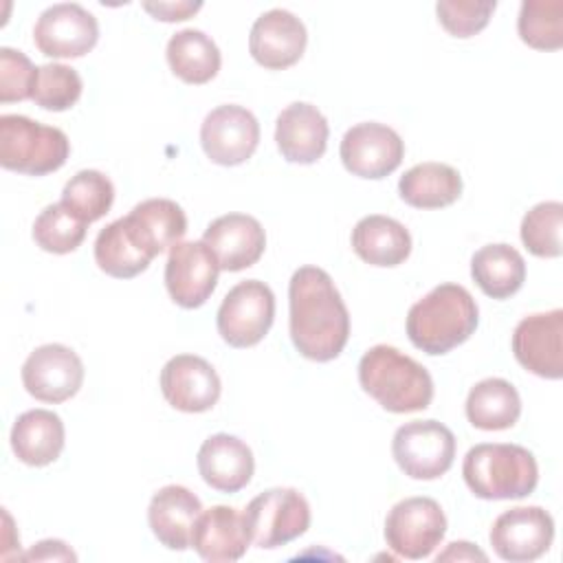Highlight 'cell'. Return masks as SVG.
<instances>
[{
	"instance_id": "cell-7",
	"label": "cell",
	"mask_w": 563,
	"mask_h": 563,
	"mask_svg": "<svg viewBox=\"0 0 563 563\" xmlns=\"http://www.w3.org/2000/svg\"><path fill=\"white\" fill-rule=\"evenodd\" d=\"M391 455L411 479H438L453 464L455 435L438 420H413L396 429Z\"/></svg>"
},
{
	"instance_id": "cell-33",
	"label": "cell",
	"mask_w": 563,
	"mask_h": 563,
	"mask_svg": "<svg viewBox=\"0 0 563 563\" xmlns=\"http://www.w3.org/2000/svg\"><path fill=\"white\" fill-rule=\"evenodd\" d=\"M517 31L523 44L537 51L563 46V0H526L519 9Z\"/></svg>"
},
{
	"instance_id": "cell-28",
	"label": "cell",
	"mask_w": 563,
	"mask_h": 563,
	"mask_svg": "<svg viewBox=\"0 0 563 563\" xmlns=\"http://www.w3.org/2000/svg\"><path fill=\"white\" fill-rule=\"evenodd\" d=\"M471 275L479 290L493 299H508L526 279V262L510 244H486L471 260Z\"/></svg>"
},
{
	"instance_id": "cell-39",
	"label": "cell",
	"mask_w": 563,
	"mask_h": 563,
	"mask_svg": "<svg viewBox=\"0 0 563 563\" xmlns=\"http://www.w3.org/2000/svg\"><path fill=\"white\" fill-rule=\"evenodd\" d=\"M143 9L154 20L183 22V20L191 18L196 11H200L202 2H189V0H178V2H143Z\"/></svg>"
},
{
	"instance_id": "cell-16",
	"label": "cell",
	"mask_w": 563,
	"mask_h": 563,
	"mask_svg": "<svg viewBox=\"0 0 563 563\" xmlns=\"http://www.w3.org/2000/svg\"><path fill=\"white\" fill-rule=\"evenodd\" d=\"M218 260L200 242H178L169 249L165 264V286L180 308H200L218 284Z\"/></svg>"
},
{
	"instance_id": "cell-37",
	"label": "cell",
	"mask_w": 563,
	"mask_h": 563,
	"mask_svg": "<svg viewBox=\"0 0 563 563\" xmlns=\"http://www.w3.org/2000/svg\"><path fill=\"white\" fill-rule=\"evenodd\" d=\"M495 7V0H440L435 13L446 33L453 37H471L488 24Z\"/></svg>"
},
{
	"instance_id": "cell-14",
	"label": "cell",
	"mask_w": 563,
	"mask_h": 563,
	"mask_svg": "<svg viewBox=\"0 0 563 563\" xmlns=\"http://www.w3.org/2000/svg\"><path fill=\"white\" fill-rule=\"evenodd\" d=\"M260 143V123L242 106L224 103L213 108L200 125V145L205 154L224 167L240 165L253 156Z\"/></svg>"
},
{
	"instance_id": "cell-20",
	"label": "cell",
	"mask_w": 563,
	"mask_h": 563,
	"mask_svg": "<svg viewBox=\"0 0 563 563\" xmlns=\"http://www.w3.org/2000/svg\"><path fill=\"white\" fill-rule=\"evenodd\" d=\"M328 121L317 110V106L306 101H295L286 106L275 123L277 150L288 163L312 165L328 147Z\"/></svg>"
},
{
	"instance_id": "cell-19",
	"label": "cell",
	"mask_w": 563,
	"mask_h": 563,
	"mask_svg": "<svg viewBox=\"0 0 563 563\" xmlns=\"http://www.w3.org/2000/svg\"><path fill=\"white\" fill-rule=\"evenodd\" d=\"M202 242L209 246L222 271L238 273L262 257L266 249V233L253 216L227 213L209 222L202 233Z\"/></svg>"
},
{
	"instance_id": "cell-23",
	"label": "cell",
	"mask_w": 563,
	"mask_h": 563,
	"mask_svg": "<svg viewBox=\"0 0 563 563\" xmlns=\"http://www.w3.org/2000/svg\"><path fill=\"white\" fill-rule=\"evenodd\" d=\"M198 471L211 488L220 493H238L251 482L255 460L246 442L229 433H216L198 449Z\"/></svg>"
},
{
	"instance_id": "cell-15",
	"label": "cell",
	"mask_w": 563,
	"mask_h": 563,
	"mask_svg": "<svg viewBox=\"0 0 563 563\" xmlns=\"http://www.w3.org/2000/svg\"><path fill=\"white\" fill-rule=\"evenodd\" d=\"M512 354L528 372L559 380L563 376V310L523 317L512 332Z\"/></svg>"
},
{
	"instance_id": "cell-22",
	"label": "cell",
	"mask_w": 563,
	"mask_h": 563,
	"mask_svg": "<svg viewBox=\"0 0 563 563\" xmlns=\"http://www.w3.org/2000/svg\"><path fill=\"white\" fill-rule=\"evenodd\" d=\"M123 224L132 242L147 255L156 257L165 249H172L187 233V216L183 207L169 198H150L139 202Z\"/></svg>"
},
{
	"instance_id": "cell-10",
	"label": "cell",
	"mask_w": 563,
	"mask_h": 563,
	"mask_svg": "<svg viewBox=\"0 0 563 563\" xmlns=\"http://www.w3.org/2000/svg\"><path fill=\"white\" fill-rule=\"evenodd\" d=\"M97 40V18L77 2H59L44 9L33 26V42L46 57H81L95 48Z\"/></svg>"
},
{
	"instance_id": "cell-6",
	"label": "cell",
	"mask_w": 563,
	"mask_h": 563,
	"mask_svg": "<svg viewBox=\"0 0 563 563\" xmlns=\"http://www.w3.org/2000/svg\"><path fill=\"white\" fill-rule=\"evenodd\" d=\"M244 521L257 548L275 550L308 530L310 506L297 488H268L249 501Z\"/></svg>"
},
{
	"instance_id": "cell-18",
	"label": "cell",
	"mask_w": 563,
	"mask_h": 563,
	"mask_svg": "<svg viewBox=\"0 0 563 563\" xmlns=\"http://www.w3.org/2000/svg\"><path fill=\"white\" fill-rule=\"evenodd\" d=\"M306 42V26L295 13L286 9H271L253 22L249 51L260 66L282 70L301 59Z\"/></svg>"
},
{
	"instance_id": "cell-27",
	"label": "cell",
	"mask_w": 563,
	"mask_h": 563,
	"mask_svg": "<svg viewBox=\"0 0 563 563\" xmlns=\"http://www.w3.org/2000/svg\"><path fill=\"white\" fill-rule=\"evenodd\" d=\"M400 198L416 209H442L462 194V176L446 163H420L398 180Z\"/></svg>"
},
{
	"instance_id": "cell-30",
	"label": "cell",
	"mask_w": 563,
	"mask_h": 563,
	"mask_svg": "<svg viewBox=\"0 0 563 563\" xmlns=\"http://www.w3.org/2000/svg\"><path fill=\"white\" fill-rule=\"evenodd\" d=\"M165 55L172 73L185 84L211 81L222 62L216 42L198 29H183L174 33L167 42Z\"/></svg>"
},
{
	"instance_id": "cell-21",
	"label": "cell",
	"mask_w": 563,
	"mask_h": 563,
	"mask_svg": "<svg viewBox=\"0 0 563 563\" xmlns=\"http://www.w3.org/2000/svg\"><path fill=\"white\" fill-rule=\"evenodd\" d=\"M251 534L244 512L231 506H211L196 519L191 548L211 563H231L246 554Z\"/></svg>"
},
{
	"instance_id": "cell-1",
	"label": "cell",
	"mask_w": 563,
	"mask_h": 563,
	"mask_svg": "<svg viewBox=\"0 0 563 563\" xmlns=\"http://www.w3.org/2000/svg\"><path fill=\"white\" fill-rule=\"evenodd\" d=\"M290 339L310 361L336 358L350 339V312L332 277L319 266H301L288 284Z\"/></svg>"
},
{
	"instance_id": "cell-8",
	"label": "cell",
	"mask_w": 563,
	"mask_h": 563,
	"mask_svg": "<svg viewBox=\"0 0 563 563\" xmlns=\"http://www.w3.org/2000/svg\"><path fill=\"white\" fill-rule=\"evenodd\" d=\"M275 319V295L260 279L235 284L222 299L216 317L218 334L231 347L257 345Z\"/></svg>"
},
{
	"instance_id": "cell-26",
	"label": "cell",
	"mask_w": 563,
	"mask_h": 563,
	"mask_svg": "<svg viewBox=\"0 0 563 563\" xmlns=\"http://www.w3.org/2000/svg\"><path fill=\"white\" fill-rule=\"evenodd\" d=\"M354 253L372 264L391 268L402 264L411 253V235L398 220L389 216H365L352 229Z\"/></svg>"
},
{
	"instance_id": "cell-24",
	"label": "cell",
	"mask_w": 563,
	"mask_h": 563,
	"mask_svg": "<svg viewBox=\"0 0 563 563\" xmlns=\"http://www.w3.org/2000/svg\"><path fill=\"white\" fill-rule=\"evenodd\" d=\"M200 512L202 504L196 493L180 484H169L154 493L147 508V523L165 548L187 550Z\"/></svg>"
},
{
	"instance_id": "cell-25",
	"label": "cell",
	"mask_w": 563,
	"mask_h": 563,
	"mask_svg": "<svg viewBox=\"0 0 563 563\" xmlns=\"http://www.w3.org/2000/svg\"><path fill=\"white\" fill-rule=\"evenodd\" d=\"M64 422L48 409H29L20 413L11 427V449L15 457L29 466H46L55 462L64 449Z\"/></svg>"
},
{
	"instance_id": "cell-17",
	"label": "cell",
	"mask_w": 563,
	"mask_h": 563,
	"mask_svg": "<svg viewBox=\"0 0 563 563\" xmlns=\"http://www.w3.org/2000/svg\"><path fill=\"white\" fill-rule=\"evenodd\" d=\"M161 391L174 409L202 413L220 398V376L202 356L176 354L161 369Z\"/></svg>"
},
{
	"instance_id": "cell-34",
	"label": "cell",
	"mask_w": 563,
	"mask_h": 563,
	"mask_svg": "<svg viewBox=\"0 0 563 563\" xmlns=\"http://www.w3.org/2000/svg\"><path fill=\"white\" fill-rule=\"evenodd\" d=\"M86 222L79 220L64 202L48 205L33 222L35 244L55 255L73 253L86 238Z\"/></svg>"
},
{
	"instance_id": "cell-9",
	"label": "cell",
	"mask_w": 563,
	"mask_h": 563,
	"mask_svg": "<svg viewBox=\"0 0 563 563\" xmlns=\"http://www.w3.org/2000/svg\"><path fill=\"white\" fill-rule=\"evenodd\" d=\"M446 517L431 497H407L385 519V541L400 559L418 561L429 556L444 539Z\"/></svg>"
},
{
	"instance_id": "cell-38",
	"label": "cell",
	"mask_w": 563,
	"mask_h": 563,
	"mask_svg": "<svg viewBox=\"0 0 563 563\" xmlns=\"http://www.w3.org/2000/svg\"><path fill=\"white\" fill-rule=\"evenodd\" d=\"M37 70L33 62L22 53L9 46L0 48V101H24L33 97Z\"/></svg>"
},
{
	"instance_id": "cell-36",
	"label": "cell",
	"mask_w": 563,
	"mask_h": 563,
	"mask_svg": "<svg viewBox=\"0 0 563 563\" xmlns=\"http://www.w3.org/2000/svg\"><path fill=\"white\" fill-rule=\"evenodd\" d=\"M81 77L73 66L66 64H44L37 70V81L33 90V101L51 112L68 110L81 97Z\"/></svg>"
},
{
	"instance_id": "cell-2",
	"label": "cell",
	"mask_w": 563,
	"mask_h": 563,
	"mask_svg": "<svg viewBox=\"0 0 563 563\" xmlns=\"http://www.w3.org/2000/svg\"><path fill=\"white\" fill-rule=\"evenodd\" d=\"M479 310L473 295L460 284H440L407 312L409 341L431 354H446L462 345L477 328Z\"/></svg>"
},
{
	"instance_id": "cell-35",
	"label": "cell",
	"mask_w": 563,
	"mask_h": 563,
	"mask_svg": "<svg viewBox=\"0 0 563 563\" xmlns=\"http://www.w3.org/2000/svg\"><path fill=\"white\" fill-rule=\"evenodd\" d=\"M563 205L548 200L534 205L521 220V242L537 257H561Z\"/></svg>"
},
{
	"instance_id": "cell-29",
	"label": "cell",
	"mask_w": 563,
	"mask_h": 563,
	"mask_svg": "<svg viewBox=\"0 0 563 563\" xmlns=\"http://www.w3.org/2000/svg\"><path fill=\"white\" fill-rule=\"evenodd\" d=\"M521 416L519 391L506 378H484L466 396V418L475 429L504 431Z\"/></svg>"
},
{
	"instance_id": "cell-4",
	"label": "cell",
	"mask_w": 563,
	"mask_h": 563,
	"mask_svg": "<svg viewBox=\"0 0 563 563\" xmlns=\"http://www.w3.org/2000/svg\"><path fill=\"white\" fill-rule=\"evenodd\" d=\"M462 475L479 499H521L539 482L534 455L519 444H475L462 462Z\"/></svg>"
},
{
	"instance_id": "cell-13",
	"label": "cell",
	"mask_w": 563,
	"mask_h": 563,
	"mask_svg": "<svg viewBox=\"0 0 563 563\" xmlns=\"http://www.w3.org/2000/svg\"><path fill=\"white\" fill-rule=\"evenodd\" d=\"M554 539V521L541 506H517L504 510L490 528V545L499 559L510 563L537 561Z\"/></svg>"
},
{
	"instance_id": "cell-3",
	"label": "cell",
	"mask_w": 563,
	"mask_h": 563,
	"mask_svg": "<svg viewBox=\"0 0 563 563\" xmlns=\"http://www.w3.org/2000/svg\"><path fill=\"white\" fill-rule=\"evenodd\" d=\"M358 383L391 413L422 411L433 400V378L424 365L391 345H374L358 361Z\"/></svg>"
},
{
	"instance_id": "cell-31",
	"label": "cell",
	"mask_w": 563,
	"mask_h": 563,
	"mask_svg": "<svg viewBox=\"0 0 563 563\" xmlns=\"http://www.w3.org/2000/svg\"><path fill=\"white\" fill-rule=\"evenodd\" d=\"M97 266L117 279H130L147 271L152 257H147L130 238L123 218L103 227L95 240Z\"/></svg>"
},
{
	"instance_id": "cell-12",
	"label": "cell",
	"mask_w": 563,
	"mask_h": 563,
	"mask_svg": "<svg viewBox=\"0 0 563 563\" xmlns=\"http://www.w3.org/2000/svg\"><path fill=\"white\" fill-rule=\"evenodd\" d=\"M84 383V363L75 350L62 343L35 347L22 365L24 389L42 402H64L73 398Z\"/></svg>"
},
{
	"instance_id": "cell-40",
	"label": "cell",
	"mask_w": 563,
	"mask_h": 563,
	"mask_svg": "<svg viewBox=\"0 0 563 563\" xmlns=\"http://www.w3.org/2000/svg\"><path fill=\"white\" fill-rule=\"evenodd\" d=\"M20 559H24V561H75L77 556L64 541L44 539V541L35 543V548H31Z\"/></svg>"
},
{
	"instance_id": "cell-41",
	"label": "cell",
	"mask_w": 563,
	"mask_h": 563,
	"mask_svg": "<svg viewBox=\"0 0 563 563\" xmlns=\"http://www.w3.org/2000/svg\"><path fill=\"white\" fill-rule=\"evenodd\" d=\"M451 559H457V561H464V559H479V561H486V554L482 550H477L473 543L468 541H453L449 543V548L444 552L438 554V563L440 561H451Z\"/></svg>"
},
{
	"instance_id": "cell-11",
	"label": "cell",
	"mask_w": 563,
	"mask_h": 563,
	"mask_svg": "<svg viewBox=\"0 0 563 563\" xmlns=\"http://www.w3.org/2000/svg\"><path fill=\"white\" fill-rule=\"evenodd\" d=\"M339 156L350 174L378 180L398 169L405 156V143L389 125L365 121L343 134Z\"/></svg>"
},
{
	"instance_id": "cell-32",
	"label": "cell",
	"mask_w": 563,
	"mask_h": 563,
	"mask_svg": "<svg viewBox=\"0 0 563 563\" xmlns=\"http://www.w3.org/2000/svg\"><path fill=\"white\" fill-rule=\"evenodd\" d=\"M62 202L79 220L90 224L110 211L114 202V185L97 169H81L64 185Z\"/></svg>"
},
{
	"instance_id": "cell-5",
	"label": "cell",
	"mask_w": 563,
	"mask_h": 563,
	"mask_svg": "<svg viewBox=\"0 0 563 563\" xmlns=\"http://www.w3.org/2000/svg\"><path fill=\"white\" fill-rule=\"evenodd\" d=\"M70 154L68 136L53 125H44L24 114L0 117V165L4 169L46 176L57 172Z\"/></svg>"
}]
</instances>
